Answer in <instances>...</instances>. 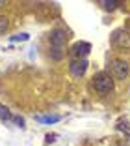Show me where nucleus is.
<instances>
[{
    "instance_id": "ddd939ff",
    "label": "nucleus",
    "mask_w": 130,
    "mask_h": 146,
    "mask_svg": "<svg viewBox=\"0 0 130 146\" xmlns=\"http://www.w3.org/2000/svg\"><path fill=\"white\" fill-rule=\"evenodd\" d=\"M45 139H46V144H50V142H54L56 139H58V135H56V133H48Z\"/></svg>"
},
{
    "instance_id": "2eb2a0df",
    "label": "nucleus",
    "mask_w": 130,
    "mask_h": 146,
    "mask_svg": "<svg viewBox=\"0 0 130 146\" xmlns=\"http://www.w3.org/2000/svg\"><path fill=\"white\" fill-rule=\"evenodd\" d=\"M2 6H6V0H0V8H2Z\"/></svg>"
},
{
    "instance_id": "f8f14e48",
    "label": "nucleus",
    "mask_w": 130,
    "mask_h": 146,
    "mask_svg": "<svg viewBox=\"0 0 130 146\" xmlns=\"http://www.w3.org/2000/svg\"><path fill=\"white\" fill-rule=\"evenodd\" d=\"M28 39H30V34H26V32H21V34L11 36V41H28Z\"/></svg>"
},
{
    "instance_id": "f03ea898",
    "label": "nucleus",
    "mask_w": 130,
    "mask_h": 146,
    "mask_svg": "<svg viewBox=\"0 0 130 146\" xmlns=\"http://www.w3.org/2000/svg\"><path fill=\"white\" fill-rule=\"evenodd\" d=\"M93 88H95L99 94H110L113 92V79L110 73L101 71L93 77Z\"/></svg>"
},
{
    "instance_id": "dca6fc26",
    "label": "nucleus",
    "mask_w": 130,
    "mask_h": 146,
    "mask_svg": "<svg viewBox=\"0 0 130 146\" xmlns=\"http://www.w3.org/2000/svg\"><path fill=\"white\" fill-rule=\"evenodd\" d=\"M126 28H130V19H128V23H126Z\"/></svg>"
},
{
    "instance_id": "4468645a",
    "label": "nucleus",
    "mask_w": 130,
    "mask_h": 146,
    "mask_svg": "<svg viewBox=\"0 0 130 146\" xmlns=\"http://www.w3.org/2000/svg\"><path fill=\"white\" fill-rule=\"evenodd\" d=\"M13 122H15V124H17V125H21V127H22V125H24V120H22L21 116H13Z\"/></svg>"
},
{
    "instance_id": "423d86ee",
    "label": "nucleus",
    "mask_w": 130,
    "mask_h": 146,
    "mask_svg": "<svg viewBox=\"0 0 130 146\" xmlns=\"http://www.w3.org/2000/svg\"><path fill=\"white\" fill-rule=\"evenodd\" d=\"M88 60L86 58H82V60H71L69 62V71H71L73 77H84L86 71H88Z\"/></svg>"
},
{
    "instance_id": "f257e3e1",
    "label": "nucleus",
    "mask_w": 130,
    "mask_h": 146,
    "mask_svg": "<svg viewBox=\"0 0 130 146\" xmlns=\"http://www.w3.org/2000/svg\"><path fill=\"white\" fill-rule=\"evenodd\" d=\"M65 43H67V34L61 28H56L50 34V56L52 60H61L65 56Z\"/></svg>"
},
{
    "instance_id": "0eeeda50",
    "label": "nucleus",
    "mask_w": 130,
    "mask_h": 146,
    "mask_svg": "<svg viewBox=\"0 0 130 146\" xmlns=\"http://www.w3.org/2000/svg\"><path fill=\"white\" fill-rule=\"evenodd\" d=\"M121 4H123L121 0H99V6H102V9H106V11H113Z\"/></svg>"
},
{
    "instance_id": "20e7f679",
    "label": "nucleus",
    "mask_w": 130,
    "mask_h": 146,
    "mask_svg": "<svg viewBox=\"0 0 130 146\" xmlns=\"http://www.w3.org/2000/svg\"><path fill=\"white\" fill-rule=\"evenodd\" d=\"M112 45L117 49H125V51H130V32L125 30V28H117L113 30L112 34Z\"/></svg>"
},
{
    "instance_id": "7ed1b4c3",
    "label": "nucleus",
    "mask_w": 130,
    "mask_h": 146,
    "mask_svg": "<svg viewBox=\"0 0 130 146\" xmlns=\"http://www.w3.org/2000/svg\"><path fill=\"white\" fill-rule=\"evenodd\" d=\"M128 64L125 60H119V58H113L110 62V75L112 79H117V81H125L128 77Z\"/></svg>"
},
{
    "instance_id": "39448f33",
    "label": "nucleus",
    "mask_w": 130,
    "mask_h": 146,
    "mask_svg": "<svg viewBox=\"0 0 130 146\" xmlns=\"http://www.w3.org/2000/svg\"><path fill=\"white\" fill-rule=\"evenodd\" d=\"M89 51H91V45H89L88 41H76L71 47L69 54H71L73 60H82V58H86V56L89 54Z\"/></svg>"
},
{
    "instance_id": "6e6552de",
    "label": "nucleus",
    "mask_w": 130,
    "mask_h": 146,
    "mask_svg": "<svg viewBox=\"0 0 130 146\" xmlns=\"http://www.w3.org/2000/svg\"><path fill=\"white\" fill-rule=\"evenodd\" d=\"M35 120L41 122V124H56V122L61 120L59 114H46V116H35Z\"/></svg>"
},
{
    "instance_id": "1a4fd4ad",
    "label": "nucleus",
    "mask_w": 130,
    "mask_h": 146,
    "mask_svg": "<svg viewBox=\"0 0 130 146\" xmlns=\"http://www.w3.org/2000/svg\"><path fill=\"white\" fill-rule=\"evenodd\" d=\"M0 120H2V122L13 120V114L9 112V109L6 107V105H2V103H0Z\"/></svg>"
},
{
    "instance_id": "9d476101",
    "label": "nucleus",
    "mask_w": 130,
    "mask_h": 146,
    "mask_svg": "<svg viewBox=\"0 0 130 146\" xmlns=\"http://www.w3.org/2000/svg\"><path fill=\"white\" fill-rule=\"evenodd\" d=\"M117 129L121 131V133H125V137L130 139V124H128V122H119V124H117Z\"/></svg>"
},
{
    "instance_id": "9b49d317",
    "label": "nucleus",
    "mask_w": 130,
    "mask_h": 146,
    "mask_svg": "<svg viewBox=\"0 0 130 146\" xmlns=\"http://www.w3.org/2000/svg\"><path fill=\"white\" fill-rule=\"evenodd\" d=\"M9 28V21L6 15H0V34H6V30Z\"/></svg>"
}]
</instances>
